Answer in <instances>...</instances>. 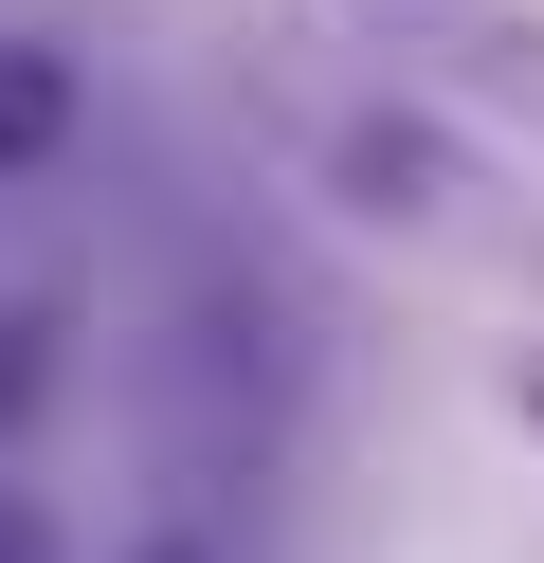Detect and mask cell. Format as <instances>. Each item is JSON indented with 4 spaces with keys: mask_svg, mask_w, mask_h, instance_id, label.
Here are the masks:
<instances>
[{
    "mask_svg": "<svg viewBox=\"0 0 544 563\" xmlns=\"http://www.w3.org/2000/svg\"><path fill=\"white\" fill-rule=\"evenodd\" d=\"M363 37H399L418 74H490V91H544V19L526 0H345Z\"/></svg>",
    "mask_w": 544,
    "mask_h": 563,
    "instance_id": "cell-1",
    "label": "cell"
},
{
    "mask_svg": "<svg viewBox=\"0 0 544 563\" xmlns=\"http://www.w3.org/2000/svg\"><path fill=\"white\" fill-rule=\"evenodd\" d=\"M508 400H526V418H544V345H526V364H508Z\"/></svg>",
    "mask_w": 544,
    "mask_h": 563,
    "instance_id": "cell-3",
    "label": "cell"
},
{
    "mask_svg": "<svg viewBox=\"0 0 544 563\" xmlns=\"http://www.w3.org/2000/svg\"><path fill=\"white\" fill-rule=\"evenodd\" d=\"M55 146V74H36V55H0V164H36Z\"/></svg>",
    "mask_w": 544,
    "mask_h": 563,
    "instance_id": "cell-2",
    "label": "cell"
}]
</instances>
